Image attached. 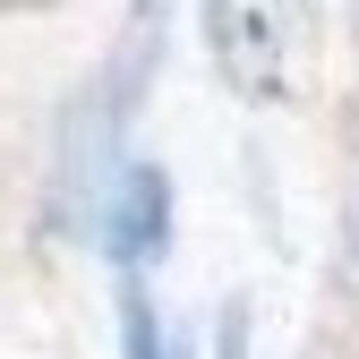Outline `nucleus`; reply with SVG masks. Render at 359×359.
<instances>
[{"mask_svg":"<svg viewBox=\"0 0 359 359\" xmlns=\"http://www.w3.org/2000/svg\"><path fill=\"white\" fill-rule=\"evenodd\" d=\"M351 248H359V197H351Z\"/></svg>","mask_w":359,"mask_h":359,"instance_id":"7ed1b4c3","label":"nucleus"},{"mask_svg":"<svg viewBox=\"0 0 359 359\" xmlns=\"http://www.w3.org/2000/svg\"><path fill=\"white\" fill-rule=\"evenodd\" d=\"M120 351H128V359H189V342L163 325V308L146 299V283H137V274L120 283Z\"/></svg>","mask_w":359,"mask_h":359,"instance_id":"f03ea898","label":"nucleus"},{"mask_svg":"<svg viewBox=\"0 0 359 359\" xmlns=\"http://www.w3.org/2000/svg\"><path fill=\"white\" fill-rule=\"evenodd\" d=\"M163 240H171V180L154 163L111 171V189H103V248H111V265L120 274H146L163 257Z\"/></svg>","mask_w":359,"mask_h":359,"instance_id":"f257e3e1","label":"nucleus"}]
</instances>
